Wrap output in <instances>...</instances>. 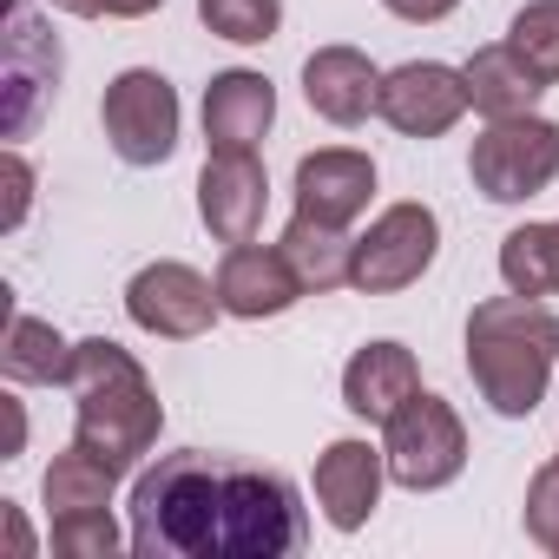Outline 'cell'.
<instances>
[{"label": "cell", "instance_id": "obj_1", "mask_svg": "<svg viewBox=\"0 0 559 559\" xmlns=\"http://www.w3.org/2000/svg\"><path fill=\"white\" fill-rule=\"evenodd\" d=\"M126 533L139 559H290L310 513L284 474L178 448L132 474Z\"/></svg>", "mask_w": 559, "mask_h": 559}, {"label": "cell", "instance_id": "obj_2", "mask_svg": "<svg viewBox=\"0 0 559 559\" xmlns=\"http://www.w3.org/2000/svg\"><path fill=\"white\" fill-rule=\"evenodd\" d=\"M67 389H73V441L93 448L112 474H139L165 435V402H158L145 362L132 349H119L112 336H86L73 349Z\"/></svg>", "mask_w": 559, "mask_h": 559}, {"label": "cell", "instance_id": "obj_3", "mask_svg": "<svg viewBox=\"0 0 559 559\" xmlns=\"http://www.w3.org/2000/svg\"><path fill=\"white\" fill-rule=\"evenodd\" d=\"M559 362V317L546 310V297H487L467 317V376L480 389V402L507 421H526L546 402Z\"/></svg>", "mask_w": 559, "mask_h": 559}, {"label": "cell", "instance_id": "obj_4", "mask_svg": "<svg viewBox=\"0 0 559 559\" xmlns=\"http://www.w3.org/2000/svg\"><path fill=\"white\" fill-rule=\"evenodd\" d=\"M382 454H389V480H395V487H408V493H441V487H454L461 467H467V428H461V415H454L441 395L415 389V395L382 421Z\"/></svg>", "mask_w": 559, "mask_h": 559}, {"label": "cell", "instance_id": "obj_5", "mask_svg": "<svg viewBox=\"0 0 559 559\" xmlns=\"http://www.w3.org/2000/svg\"><path fill=\"white\" fill-rule=\"evenodd\" d=\"M467 178L487 204H526L559 178V126L539 112L487 119V132L467 152Z\"/></svg>", "mask_w": 559, "mask_h": 559}, {"label": "cell", "instance_id": "obj_6", "mask_svg": "<svg viewBox=\"0 0 559 559\" xmlns=\"http://www.w3.org/2000/svg\"><path fill=\"white\" fill-rule=\"evenodd\" d=\"M441 250V217L421 204V198H402L389 204L362 237H356V257H349V290L362 297H395L408 284H421L428 263Z\"/></svg>", "mask_w": 559, "mask_h": 559}, {"label": "cell", "instance_id": "obj_7", "mask_svg": "<svg viewBox=\"0 0 559 559\" xmlns=\"http://www.w3.org/2000/svg\"><path fill=\"white\" fill-rule=\"evenodd\" d=\"M60 40L34 14V0H8V40H0V139H27L60 86Z\"/></svg>", "mask_w": 559, "mask_h": 559}, {"label": "cell", "instance_id": "obj_8", "mask_svg": "<svg viewBox=\"0 0 559 559\" xmlns=\"http://www.w3.org/2000/svg\"><path fill=\"white\" fill-rule=\"evenodd\" d=\"M178 93L158 67H126L106 99H99V126H106V145L126 158V165H165L178 152Z\"/></svg>", "mask_w": 559, "mask_h": 559}, {"label": "cell", "instance_id": "obj_9", "mask_svg": "<svg viewBox=\"0 0 559 559\" xmlns=\"http://www.w3.org/2000/svg\"><path fill=\"white\" fill-rule=\"evenodd\" d=\"M126 317L145 336H158V343H191V336H204L224 317L217 276H204V270H191L178 257H158L126 284Z\"/></svg>", "mask_w": 559, "mask_h": 559}, {"label": "cell", "instance_id": "obj_10", "mask_svg": "<svg viewBox=\"0 0 559 559\" xmlns=\"http://www.w3.org/2000/svg\"><path fill=\"white\" fill-rule=\"evenodd\" d=\"M467 112V80L461 67H441V60H402L382 73V99H376V119H389L402 139H441L454 132Z\"/></svg>", "mask_w": 559, "mask_h": 559}, {"label": "cell", "instance_id": "obj_11", "mask_svg": "<svg viewBox=\"0 0 559 559\" xmlns=\"http://www.w3.org/2000/svg\"><path fill=\"white\" fill-rule=\"evenodd\" d=\"M310 290H304V276H297V263L284 257V243H230L224 257H217V304H224V317H237V323H263V317H284V310H297Z\"/></svg>", "mask_w": 559, "mask_h": 559}, {"label": "cell", "instance_id": "obj_12", "mask_svg": "<svg viewBox=\"0 0 559 559\" xmlns=\"http://www.w3.org/2000/svg\"><path fill=\"white\" fill-rule=\"evenodd\" d=\"M382 480H389V454L362 435H343L317 454V513L336 533H362L382 507Z\"/></svg>", "mask_w": 559, "mask_h": 559}, {"label": "cell", "instance_id": "obj_13", "mask_svg": "<svg viewBox=\"0 0 559 559\" xmlns=\"http://www.w3.org/2000/svg\"><path fill=\"white\" fill-rule=\"evenodd\" d=\"M270 204V171L257 152H211L198 171V217L217 243H250Z\"/></svg>", "mask_w": 559, "mask_h": 559}, {"label": "cell", "instance_id": "obj_14", "mask_svg": "<svg viewBox=\"0 0 559 559\" xmlns=\"http://www.w3.org/2000/svg\"><path fill=\"white\" fill-rule=\"evenodd\" d=\"M376 198V158L356 152V145H323V152H304L297 158V211L317 217V224H336L349 230Z\"/></svg>", "mask_w": 559, "mask_h": 559}, {"label": "cell", "instance_id": "obj_15", "mask_svg": "<svg viewBox=\"0 0 559 559\" xmlns=\"http://www.w3.org/2000/svg\"><path fill=\"white\" fill-rule=\"evenodd\" d=\"M304 99L330 126H362L382 99V67L362 47H317L304 60Z\"/></svg>", "mask_w": 559, "mask_h": 559}, {"label": "cell", "instance_id": "obj_16", "mask_svg": "<svg viewBox=\"0 0 559 559\" xmlns=\"http://www.w3.org/2000/svg\"><path fill=\"white\" fill-rule=\"evenodd\" d=\"M276 126V86L250 67H230L204 86V145L211 152H257Z\"/></svg>", "mask_w": 559, "mask_h": 559}, {"label": "cell", "instance_id": "obj_17", "mask_svg": "<svg viewBox=\"0 0 559 559\" xmlns=\"http://www.w3.org/2000/svg\"><path fill=\"white\" fill-rule=\"evenodd\" d=\"M415 389H421V362L402 343H362L349 356V369H343V408L356 421H369V428H382Z\"/></svg>", "mask_w": 559, "mask_h": 559}, {"label": "cell", "instance_id": "obj_18", "mask_svg": "<svg viewBox=\"0 0 559 559\" xmlns=\"http://www.w3.org/2000/svg\"><path fill=\"white\" fill-rule=\"evenodd\" d=\"M461 80H467V106L480 112V119H513V112H533L539 106V93H546V80L507 47V40H493V47H480L467 67H461Z\"/></svg>", "mask_w": 559, "mask_h": 559}, {"label": "cell", "instance_id": "obj_19", "mask_svg": "<svg viewBox=\"0 0 559 559\" xmlns=\"http://www.w3.org/2000/svg\"><path fill=\"white\" fill-rule=\"evenodd\" d=\"M73 349H80V343H67L47 317L14 310L8 343H0V376H8L14 389H67V376H73Z\"/></svg>", "mask_w": 559, "mask_h": 559}, {"label": "cell", "instance_id": "obj_20", "mask_svg": "<svg viewBox=\"0 0 559 559\" xmlns=\"http://www.w3.org/2000/svg\"><path fill=\"white\" fill-rule=\"evenodd\" d=\"M284 243V257L297 263V276H304V290H343L349 284V257H356V237H343L336 224H317V217H290V230L276 237Z\"/></svg>", "mask_w": 559, "mask_h": 559}, {"label": "cell", "instance_id": "obj_21", "mask_svg": "<svg viewBox=\"0 0 559 559\" xmlns=\"http://www.w3.org/2000/svg\"><path fill=\"white\" fill-rule=\"evenodd\" d=\"M119 480H126V474H112L93 448H80V441H73L67 454H53V467H47V480H40L47 520H53V513H93V507H112Z\"/></svg>", "mask_w": 559, "mask_h": 559}, {"label": "cell", "instance_id": "obj_22", "mask_svg": "<svg viewBox=\"0 0 559 559\" xmlns=\"http://www.w3.org/2000/svg\"><path fill=\"white\" fill-rule=\"evenodd\" d=\"M500 284L513 297H559V217L500 237Z\"/></svg>", "mask_w": 559, "mask_h": 559}, {"label": "cell", "instance_id": "obj_23", "mask_svg": "<svg viewBox=\"0 0 559 559\" xmlns=\"http://www.w3.org/2000/svg\"><path fill=\"white\" fill-rule=\"evenodd\" d=\"M198 21L230 47H263L284 27V0H198Z\"/></svg>", "mask_w": 559, "mask_h": 559}, {"label": "cell", "instance_id": "obj_24", "mask_svg": "<svg viewBox=\"0 0 559 559\" xmlns=\"http://www.w3.org/2000/svg\"><path fill=\"white\" fill-rule=\"evenodd\" d=\"M507 47L546 86H559V0H526V8L513 14V27H507Z\"/></svg>", "mask_w": 559, "mask_h": 559}, {"label": "cell", "instance_id": "obj_25", "mask_svg": "<svg viewBox=\"0 0 559 559\" xmlns=\"http://www.w3.org/2000/svg\"><path fill=\"white\" fill-rule=\"evenodd\" d=\"M119 546H132V533H119L112 507H93V513H53V552H67V559H112Z\"/></svg>", "mask_w": 559, "mask_h": 559}, {"label": "cell", "instance_id": "obj_26", "mask_svg": "<svg viewBox=\"0 0 559 559\" xmlns=\"http://www.w3.org/2000/svg\"><path fill=\"white\" fill-rule=\"evenodd\" d=\"M520 520H526V539H533L539 552L559 559V461H546V467L526 480V507H520Z\"/></svg>", "mask_w": 559, "mask_h": 559}, {"label": "cell", "instance_id": "obj_27", "mask_svg": "<svg viewBox=\"0 0 559 559\" xmlns=\"http://www.w3.org/2000/svg\"><path fill=\"white\" fill-rule=\"evenodd\" d=\"M27 204H34V165H27L21 145H8V217H0V230H21Z\"/></svg>", "mask_w": 559, "mask_h": 559}, {"label": "cell", "instance_id": "obj_28", "mask_svg": "<svg viewBox=\"0 0 559 559\" xmlns=\"http://www.w3.org/2000/svg\"><path fill=\"white\" fill-rule=\"evenodd\" d=\"M60 14H80V21H145L158 14L165 0H53Z\"/></svg>", "mask_w": 559, "mask_h": 559}, {"label": "cell", "instance_id": "obj_29", "mask_svg": "<svg viewBox=\"0 0 559 559\" xmlns=\"http://www.w3.org/2000/svg\"><path fill=\"white\" fill-rule=\"evenodd\" d=\"M382 8L395 14V21H408V27H435V21H448L461 0H382Z\"/></svg>", "mask_w": 559, "mask_h": 559}, {"label": "cell", "instance_id": "obj_30", "mask_svg": "<svg viewBox=\"0 0 559 559\" xmlns=\"http://www.w3.org/2000/svg\"><path fill=\"white\" fill-rule=\"evenodd\" d=\"M0 408H8V454L0 461H14L27 448V408H21V395H0Z\"/></svg>", "mask_w": 559, "mask_h": 559}, {"label": "cell", "instance_id": "obj_31", "mask_svg": "<svg viewBox=\"0 0 559 559\" xmlns=\"http://www.w3.org/2000/svg\"><path fill=\"white\" fill-rule=\"evenodd\" d=\"M0 520H8V533H14V546H21V552H34V533H27V520H21V507H14V500H0Z\"/></svg>", "mask_w": 559, "mask_h": 559}]
</instances>
